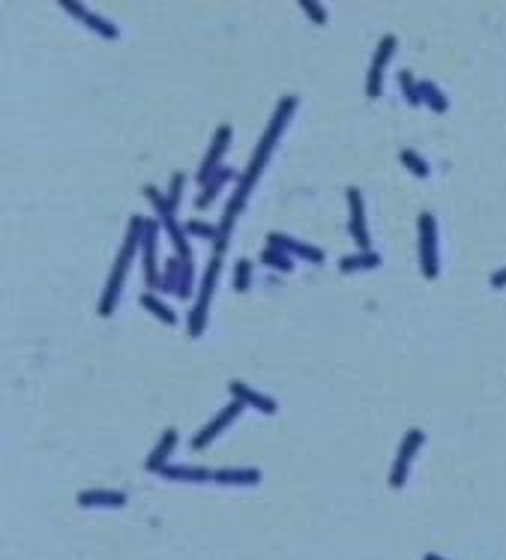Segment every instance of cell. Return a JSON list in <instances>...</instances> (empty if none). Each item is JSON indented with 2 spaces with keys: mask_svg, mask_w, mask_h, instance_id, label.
I'll use <instances>...</instances> for the list:
<instances>
[{
  "mask_svg": "<svg viewBox=\"0 0 506 560\" xmlns=\"http://www.w3.org/2000/svg\"><path fill=\"white\" fill-rule=\"evenodd\" d=\"M423 440H426V435L419 432V428H411V432L404 435L401 450H399V458H396V467H393V473H389V485H393V488H399L404 480H408L411 458L416 455V450H419V447H423Z\"/></svg>",
  "mask_w": 506,
  "mask_h": 560,
  "instance_id": "cell-5",
  "label": "cell"
},
{
  "mask_svg": "<svg viewBox=\"0 0 506 560\" xmlns=\"http://www.w3.org/2000/svg\"><path fill=\"white\" fill-rule=\"evenodd\" d=\"M401 162L408 165L416 177H428V165H426L423 159H419V156H416L413 150H401Z\"/></svg>",
  "mask_w": 506,
  "mask_h": 560,
  "instance_id": "cell-24",
  "label": "cell"
},
{
  "mask_svg": "<svg viewBox=\"0 0 506 560\" xmlns=\"http://www.w3.org/2000/svg\"><path fill=\"white\" fill-rule=\"evenodd\" d=\"M419 99H423L426 105L435 108L438 114H443L446 108H450V99H446V96H443V93H441L431 81H419Z\"/></svg>",
  "mask_w": 506,
  "mask_h": 560,
  "instance_id": "cell-17",
  "label": "cell"
},
{
  "mask_svg": "<svg viewBox=\"0 0 506 560\" xmlns=\"http://www.w3.org/2000/svg\"><path fill=\"white\" fill-rule=\"evenodd\" d=\"M300 9H306V16H309L312 21H317V24L327 21V12H324L321 4H312V0H300Z\"/></svg>",
  "mask_w": 506,
  "mask_h": 560,
  "instance_id": "cell-26",
  "label": "cell"
},
{
  "mask_svg": "<svg viewBox=\"0 0 506 560\" xmlns=\"http://www.w3.org/2000/svg\"><path fill=\"white\" fill-rule=\"evenodd\" d=\"M393 48H396V36H384L378 54H374V63L369 69V88H366L369 96H378L381 93V75H384V66L389 60V54H393Z\"/></svg>",
  "mask_w": 506,
  "mask_h": 560,
  "instance_id": "cell-7",
  "label": "cell"
},
{
  "mask_svg": "<svg viewBox=\"0 0 506 560\" xmlns=\"http://www.w3.org/2000/svg\"><path fill=\"white\" fill-rule=\"evenodd\" d=\"M228 138H231V126H219V132H216V138H213V147L207 153V159H204V165H201V171H198V180L204 183V186H207V180H213V168L219 165Z\"/></svg>",
  "mask_w": 506,
  "mask_h": 560,
  "instance_id": "cell-10",
  "label": "cell"
},
{
  "mask_svg": "<svg viewBox=\"0 0 506 560\" xmlns=\"http://www.w3.org/2000/svg\"><path fill=\"white\" fill-rule=\"evenodd\" d=\"M165 477L171 480H210V470H195V467H162Z\"/></svg>",
  "mask_w": 506,
  "mask_h": 560,
  "instance_id": "cell-21",
  "label": "cell"
},
{
  "mask_svg": "<svg viewBox=\"0 0 506 560\" xmlns=\"http://www.w3.org/2000/svg\"><path fill=\"white\" fill-rule=\"evenodd\" d=\"M180 186H183V174H174V180H171V192H168V204H171V210H177V204H180Z\"/></svg>",
  "mask_w": 506,
  "mask_h": 560,
  "instance_id": "cell-28",
  "label": "cell"
},
{
  "mask_svg": "<svg viewBox=\"0 0 506 560\" xmlns=\"http://www.w3.org/2000/svg\"><path fill=\"white\" fill-rule=\"evenodd\" d=\"M186 228H189L192 234H201V237H213V228H210V225H204V222H189Z\"/></svg>",
  "mask_w": 506,
  "mask_h": 560,
  "instance_id": "cell-29",
  "label": "cell"
},
{
  "mask_svg": "<svg viewBox=\"0 0 506 560\" xmlns=\"http://www.w3.org/2000/svg\"><path fill=\"white\" fill-rule=\"evenodd\" d=\"M348 201H351V234L359 243V249L369 252V234H366V216H363V195L359 189H348Z\"/></svg>",
  "mask_w": 506,
  "mask_h": 560,
  "instance_id": "cell-9",
  "label": "cell"
},
{
  "mask_svg": "<svg viewBox=\"0 0 506 560\" xmlns=\"http://www.w3.org/2000/svg\"><path fill=\"white\" fill-rule=\"evenodd\" d=\"M381 264V258L374 255V252H359V255H354V258H342V270L344 273H351V270H366V267H378Z\"/></svg>",
  "mask_w": 506,
  "mask_h": 560,
  "instance_id": "cell-18",
  "label": "cell"
},
{
  "mask_svg": "<svg viewBox=\"0 0 506 560\" xmlns=\"http://www.w3.org/2000/svg\"><path fill=\"white\" fill-rule=\"evenodd\" d=\"M189 285H192V267L189 261H180V258H171L168 261V273L162 279V288L165 291H177V294H189Z\"/></svg>",
  "mask_w": 506,
  "mask_h": 560,
  "instance_id": "cell-6",
  "label": "cell"
},
{
  "mask_svg": "<svg viewBox=\"0 0 506 560\" xmlns=\"http://www.w3.org/2000/svg\"><path fill=\"white\" fill-rule=\"evenodd\" d=\"M399 84H401V90H404V96H408V102L411 105H419L423 99H419V84L413 81V75L404 69V73H399Z\"/></svg>",
  "mask_w": 506,
  "mask_h": 560,
  "instance_id": "cell-23",
  "label": "cell"
},
{
  "mask_svg": "<svg viewBox=\"0 0 506 560\" xmlns=\"http://www.w3.org/2000/svg\"><path fill=\"white\" fill-rule=\"evenodd\" d=\"M270 246H288L285 252H294V255H300V258H306V261H321L324 258V252L321 249H315V246H306V243H297V240H291V237H285V234H270Z\"/></svg>",
  "mask_w": 506,
  "mask_h": 560,
  "instance_id": "cell-12",
  "label": "cell"
},
{
  "mask_svg": "<svg viewBox=\"0 0 506 560\" xmlns=\"http://www.w3.org/2000/svg\"><path fill=\"white\" fill-rule=\"evenodd\" d=\"M261 261L264 264H270V267H276V270H291V258H288L285 252H276V249H267L264 255H261Z\"/></svg>",
  "mask_w": 506,
  "mask_h": 560,
  "instance_id": "cell-25",
  "label": "cell"
},
{
  "mask_svg": "<svg viewBox=\"0 0 506 560\" xmlns=\"http://www.w3.org/2000/svg\"><path fill=\"white\" fill-rule=\"evenodd\" d=\"M231 177H237V174H234V171H228V168H222L219 174H216V177L210 180V186H207V189L201 192V198L195 201V204H198V207H207V204H210V198H213L216 192H219L222 186H225V180H231Z\"/></svg>",
  "mask_w": 506,
  "mask_h": 560,
  "instance_id": "cell-19",
  "label": "cell"
},
{
  "mask_svg": "<svg viewBox=\"0 0 506 560\" xmlns=\"http://www.w3.org/2000/svg\"><path fill=\"white\" fill-rule=\"evenodd\" d=\"M491 285H495V288H503V285H506V270L495 273V276H491Z\"/></svg>",
  "mask_w": 506,
  "mask_h": 560,
  "instance_id": "cell-30",
  "label": "cell"
},
{
  "mask_svg": "<svg viewBox=\"0 0 506 560\" xmlns=\"http://www.w3.org/2000/svg\"><path fill=\"white\" fill-rule=\"evenodd\" d=\"M144 222H147V219H132V222H129V234H126V243H123V252H120V258H117V264H114L111 282H108L105 297H102V306H99V315H102V318H105V315H111L114 303H117V297H120L123 279H126V267H129V261H132L135 246H138V240H141V234H144Z\"/></svg>",
  "mask_w": 506,
  "mask_h": 560,
  "instance_id": "cell-2",
  "label": "cell"
},
{
  "mask_svg": "<svg viewBox=\"0 0 506 560\" xmlns=\"http://www.w3.org/2000/svg\"><path fill=\"white\" fill-rule=\"evenodd\" d=\"M60 6H63V9H69L72 16H78L81 21H88V24L93 27V31H99L105 39H114V36H117V27L108 24V21H102V19H96V16H90V12H84L78 4H60Z\"/></svg>",
  "mask_w": 506,
  "mask_h": 560,
  "instance_id": "cell-14",
  "label": "cell"
},
{
  "mask_svg": "<svg viewBox=\"0 0 506 560\" xmlns=\"http://www.w3.org/2000/svg\"><path fill=\"white\" fill-rule=\"evenodd\" d=\"M249 270H252V264L246 261V258H243V261H237V282H234L237 291H246V285H249Z\"/></svg>",
  "mask_w": 506,
  "mask_h": 560,
  "instance_id": "cell-27",
  "label": "cell"
},
{
  "mask_svg": "<svg viewBox=\"0 0 506 560\" xmlns=\"http://www.w3.org/2000/svg\"><path fill=\"white\" fill-rule=\"evenodd\" d=\"M141 303H144V306H147V309H150L153 315H159V318H162L165 324H177V315H174V312H171L168 306H162V303H159V300H156L153 294H144V297H141Z\"/></svg>",
  "mask_w": 506,
  "mask_h": 560,
  "instance_id": "cell-22",
  "label": "cell"
},
{
  "mask_svg": "<svg viewBox=\"0 0 506 560\" xmlns=\"http://www.w3.org/2000/svg\"><path fill=\"white\" fill-rule=\"evenodd\" d=\"M419 264H423V276H438V222L431 213L419 216Z\"/></svg>",
  "mask_w": 506,
  "mask_h": 560,
  "instance_id": "cell-3",
  "label": "cell"
},
{
  "mask_svg": "<svg viewBox=\"0 0 506 560\" xmlns=\"http://www.w3.org/2000/svg\"><path fill=\"white\" fill-rule=\"evenodd\" d=\"M294 105H297V99H294V96H285L282 102H279V111L273 114V120H270V126H267V135L261 138V144H258V150H255V159H252L249 171H246V174H243V183H240V189H237L234 201H231V204H228V210H231V213H240V207L246 204V192L252 189V183L258 180V174H261V168L267 165V159H270V150H273V144H276V138L282 135V129H285L288 117H291Z\"/></svg>",
  "mask_w": 506,
  "mask_h": 560,
  "instance_id": "cell-1",
  "label": "cell"
},
{
  "mask_svg": "<svg viewBox=\"0 0 506 560\" xmlns=\"http://www.w3.org/2000/svg\"><path fill=\"white\" fill-rule=\"evenodd\" d=\"M216 480H219V482H258V480H261V473H258V470H219V473H216Z\"/></svg>",
  "mask_w": 506,
  "mask_h": 560,
  "instance_id": "cell-20",
  "label": "cell"
},
{
  "mask_svg": "<svg viewBox=\"0 0 506 560\" xmlns=\"http://www.w3.org/2000/svg\"><path fill=\"white\" fill-rule=\"evenodd\" d=\"M240 411H243V401L237 398L234 405H228V408H225V411H222L219 416H216V420H213V423H210L207 428H201V432H198V438H195V450H204L207 443H210V440H213L216 435H219L222 428H225V426H228L231 420H234V416H237Z\"/></svg>",
  "mask_w": 506,
  "mask_h": 560,
  "instance_id": "cell-8",
  "label": "cell"
},
{
  "mask_svg": "<svg viewBox=\"0 0 506 560\" xmlns=\"http://www.w3.org/2000/svg\"><path fill=\"white\" fill-rule=\"evenodd\" d=\"M156 222L147 219L144 222V267H147V282L150 285H159V276H156Z\"/></svg>",
  "mask_w": 506,
  "mask_h": 560,
  "instance_id": "cell-11",
  "label": "cell"
},
{
  "mask_svg": "<svg viewBox=\"0 0 506 560\" xmlns=\"http://www.w3.org/2000/svg\"><path fill=\"white\" fill-rule=\"evenodd\" d=\"M174 443H177V432H174V428H168V432L162 435V443H159V447L153 450L147 467H150V470H162V467H165V455L174 450Z\"/></svg>",
  "mask_w": 506,
  "mask_h": 560,
  "instance_id": "cell-16",
  "label": "cell"
},
{
  "mask_svg": "<svg viewBox=\"0 0 506 560\" xmlns=\"http://www.w3.org/2000/svg\"><path fill=\"white\" fill-rule=\"evenodd\" d=\"M231 393H234L240 401H249V405H255L258 411H264V413H273V411H276V405H273L270 398H264L261 393L249 390V386H246V384H240V381H231Z\"/></svg>",
  "mask_w": 506,
  "mask_h": 560,
  "instance_id": "cell-13",
  "label": "cell"
},
{
  "mask_svg": "<svg viewBox=\"0 0 506 560\" xmlns=\"http://www.w3.org/2000/svg\"><path fill=\"white\" fill-rule=\"evenodd\" d=\"M78 504L81 507H96V504H102V507H123L126 504V495H120V492H84V495H78Z\"/></svg>",
  "mask_w": 506,
  "mask_h": 560,
  "instance_id": "cell-15",
  "label": "cell"
},
{
  "mask_svg": "<svg viewBox=\"0 0 506 560\" xmlns=\"http://www.w3.org/2000/svg\"><path fill=\"white\" fill-rule=\"evenodd\" d=\"M219 267H222V261H219V258H213L210 267H207V276H204V282H201L198 303H195L192 318H189V321H192V324H189V333H192V336H201V329H204V312H207V306H210L213 285H216V279H219Z\"/></svg>",
  "mask_w": 506,
  "mask_h": 560,
  "instance_id": "cell-4",
  "label": "cell"
}]
</instances>
